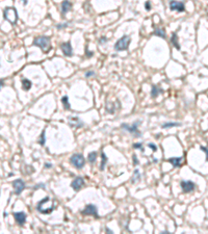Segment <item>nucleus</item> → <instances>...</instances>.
<instances>
[{
  "mask_svg": "<svg viewBox=\"0 0 208 234\" xmlns=\"http://www.w3.org/2000/svg\"><path fill=\"white\" fill-rule=\"evenodd\" d=\"M33 45L40 47L43 50V52H48L51 49V42H50L49 37H38V38H36L34 41H33Z\"/></svg>",
  "mask_w": 208,
  "mask_h": 234,
  "instance_id": "f257e3e1",
  "label": "nucleus"
},
{
  "mask_svg": "<svg viewBox=\"0 0 208 234\" xmlns=\"http://www.w3.org/2000/svg\"><path fill=\"white\" fill-rule=\"evenodd\" d=\"M3 17L4 19L7 20L11 24H16L18 20V14L17 9L15 7H6L3 11Z\"/></svg>",
  "mask_w": 208,
  "mask_h": 234,
  "instance_id": "f03ea898",
  "label": "nucleus"
},
{
  "mask_svg": "<svg viewBox=\"0 0 208 234\" xmlns=\"http://www.w3.org/2000/svg\"><path fill=\"white\" fill-rule=\"evenodd\" d=\"M130 41H131L130 37L123 36L120 40H118L117 43H115V49L117 50V51H124V50H127L129 47V44H130Z\"/></svg>",
  "mask_w": 208,
  "mask_h": 234,
  "instance_id": "7ed1b4c3",
  "label": "nucleus"
},
{
  "mask_svg": "<svg viewBox=\"0 0 208 234\" xmlns=\"http://www.w3.org/2000/svg\"><path fill=\"white\" fill-rule=\"evenodd\" d=\"M140 123H142V121H136V122H134L132 125H128V124H126V123H123L122 125H121V127L123 128L124 130L128 131L129 133H133L135 136H142V134H140V132L138 131V129H137V127H138V125H140Z\"/></svg>",
  "mask_w": 208,
  "mask_h": 234,
  "instance_id": "20e7f679",
  "label": "nucleus"
},
{
  "mask_svg": "<svg viewBox=\"0 0 208 234\" xmlns=\"http://www.w3.org/2000/svg\"><path fill=\"white\" fill-rule=\"evenodd\" d=\"M70 162L76 168V169H82L85 164V159L81 154H74L70 158Z\"/></svg>",
  "mask_w": 208,
  "mask_h": 234,
  "instance_id": "39448f33",
  "label": "nucleus"
},
{
  "mask_svg": "<svg viewBox=\"0 0 208 234\" xmlns=\"http://www.w3.org/2000/svg\"><path fill=\"white\" fill-rule=\"evenodd\" d=\"M82 214L83 215H93L94 218H98L99 214H98V208H97L96 205L94 204H88L85 206V208L82 210Z\"/></svg>",
  "mask_w": 208,
  "mask_h": 234,
  "instance_id": "423d86ee",
  "label": "nucleus"
},
{
  "mask_svg": "<svg viewBox=\"0 0 208 234\" xmlns=\"http://www.w3.org/2000/svg\"><path fill=\"white\" fill-rule=\"evenodd\" d=\"M170 8L172 9V11H179V13H182V11H185L184 3L182 2V1H178V0H171V1H170Z\"/></svg>",
  "mask_w": 208,
  "mask_h": 234,
  "instance_id": "0eeeda50",
  "label": "nucleus"
},
{
  "mask_svg": "<svg viewBox=\"0 0 208 234\" xmlns=\"http://www.w3.org/2000/svg\"><path fill=\"white\" fill-rule=\"evenodd\" d=\"M25 186H26V185H25L24 181L21 179H17L13 182V187H14L16 195H20V193H22V191H24Z\"/></svg>",
  "mask_w": 208,
  "mask_h": 234,
  "instance_id": "6e6552de",
  "label": "nucleus"
},
{
  "mask_svg": "<svg viewBox=\"0 0 208 234\" xmlns=\"http://www.w3.org/2000/svg\"><path fill=\"white\" fill-rule=\"evenodd\" d=\"M84 185V180H83V178L82 177H76L73 181H72L71 183V186L72 188L74 189L75 191H78L80 189V188L82 187Z\"/></svg>",
  "mask_w": 208,
  "mask_h": 234,
  "instance_id": "1a4fd4ad",
  "label": "nucleus"
},
{
  "mask_svg": "<svg viewBox=\"0 0 208 234\" xmlns=\"http://www.w3.org/2000/svg\"><path fill=\"white\" fill-rule=\"evenodd\" d=\"M60 49L63 51V53L66 56H71L73 54V48H72V45L70 42H67V43H63L60 45Z\"/></svg>",
  "mask_w": 208,
  "mask_h": 234,
  "instance_id": "9d476101",
  "label": "nucleus"
},
{
  "mask_svg": "<svg viewBox=\"0 0 208 234\" xmlns=\"http://www.w3.org/2000/svg\"><path fill=\"white\" fill-rule=\"evenodd\" d=\"M180 185L183 193H190L194 189V183L192 181H181Z\"/></svg>",
  "mask_w": 208,
  "mask_h": 234,
  "instance_id": "9b49d317",
  "label": "nucleus"
},
{
  "mask_svg": "<svg viewBox=\"0 0 208 234\" xmlns=\"http://www.w3.org/2000/svg\"><path fill=\"white\" fill-rule=\"evenodd\" d=\"M14 218L20 226H23L25 224V222H26V213L22 212V211H20V212H14Z\"/></svg>",
  "mask_w": 208,
  "mask_h": 234,
  "instance_id": "f8f14e48",
  "label": "nucleus"
},
{
  "mask_svg": "<svg viewBox=\"0 0 208 234\" xmlns=\"http://www.w3.org/2000/svg\"><path fill=\"white\" fill-rule=\"evenodd\" d=\"M69 123H70V126L76 128L82 127V125H83V123L79 120V118L77 117H69Z\"/></svg>",
  "mask_w": 208,
  "mask_h": 234,
  "instance_id": "ddd939ff",
  "label": "nucleus"
},
{
  "mask_svg": "<svg viewBox=\"0 0 208 234\" xmlns=\"http://www.w3.org/2000/svg\"><path fill=\"white\" fill-rule=\"evenodd\" d=\"M71 7H72L71 2L69 0H63V3H61V14H63V16H65L71 9Z\"/></svg>",
  "mask_w": 208,
  "mask_h": 234,
  "instance_id": "4468645a",
  "label": "nucleus"
},
{
  "mask_svg": "<svg viewBox=\"0 0 208 234\" xmlns=\"http://www.w3.org/2000/svg\"><path fill=\"white\" fill-rule=\"evenodd\" d=\"M181 161H182V157H173L169 159V162L172 163L174 168H179L181 166Z\"/></svg>",
  "mask_w": 208,
  "mask_h": 234,
  "instance_id": "2eb2a0df",
  "label": "nucleus"
},
{
  "mask_svg": "<svg viewBox=\"0 0 208 234\" xmlns=\"http://www.w3.org/2000/svg\"><path fill=\"white\" fill-rule=\"evenodd\" d=\"M31 85H32V83H31V81H30L29 79H26L24 78L22 80V87L24 91H28L31 89Z\"/></svg>",
  "mask_w": 208,
  "mask_h": 234,
  "instance_id": "dca6fc26",
  "label": "nucleus"
},
{
  "mask_svg": "<svg viewBox=\"0 0 208 234\" xmlns=\"http://www.w3.org/2000/svg\"><path fill=\"white\" fill-rule=\"evenodd\" d=\"M154 34H155V36L160 37V38H163V39H165V37H167V34H165V30H164L163 28H156L155 31H154Z\"/></svg>",
  "mask_w": 208,
  "mask_h": 234,
  "instance_id": "f3484780",
  "label": "nucleus"
},
{
  "mask_svg": "<svg viewBox=\"0 0 208 234\" xmlns=\"http://www.w3.org/2000/svg\"><path fill=\"white\" fill-rule=\"evenodd\" d=\"M160 93H161V90H159L156 85H153V87H152V92H151V96H152V98H156V97H157Z\"/></svg>",
  "mask_w": 208,
  "mask_h": 234,
  "instance_id": "a211bd4d",
  "label": "nucleus"
},
{
  "mask_svg": "<svg viewBox=\"0 0 208 234\" xmlns=\"http://www.w3.org/2000/svg\"><path fill=\"white\" fill-rule=\"evenodd\" d=\"M171 42H172V44L176 47V48H177V49L180 50V45H179L178 42H177V33H176V32L173 33L172 39H171Z\"/></svg>",
  "mask_w": 208,
  "mask_h": 234,
  "instance_id": "6ab92c4d",
  "label": "nucleus"
},
{
  "mask_svg": "<svg viewBox=\"0 0 208 234\" xmlns=\"http://www.w3.org/2000/svg\"><path fill=\"white\" fill-rule=\"evenodd\" d=\"M61 103H63L65 109H67V110L70 109V104H69V101H68V96H63V98H61Z\"/></svg>",
  "mask_w": 208,
  "mask_h": 234,
  "instance_id": "aec40b11",
  "label": "nucleus"
},
{
  "mask_svg": "<svg viewBox=\"0 0 208 234\" xmlns=\"http://www.w3.org/2000/svg\"><path fill=\"white\" fill-rule=\"evenodd\" d=\"M101 156H102V161H101V166H100V170H101V171H103L104 168H105V166H106L107 157H106V155L104 154V152L101 153Z\"/></svg>",
  "mask_w": 208,
  "mask_h": 234,
  "instance_id": "412c9836",
  "label": "nucleus"
},
{
  "mask_svg": "<svg viewBox=\"0 0 208 234\" xmlns=\"http://www.w3.org/2000/svg\"><path fill=\"white\" fill-rule=\"evenodd\" d=\"M140 171H138V170H135V171H134V175H133V177H132V179H131L132 183H135V182H136V181H140Z\"/></svg>",
  "mask_w": 208,
  "mask_h": 234,
  "instance_id": "4be33fe9",
  "label": "nucleus"
},
{
  "mask_svg": "<svg viewBox=\"0 0 208 234\" xmlns=\"http://www.w3.org/2000/svg\"><path fill=\"white\" fill-rule=\"evenodd\" d=\"M96 158H97V152H90L88 156V160L90 161V163H94L96 161Z\"/></svg>",
  "mask_w": 208,
  "mask_h": 234,
  "instance_id": "5701e85b",
  "label": "nucleus"
},
{
  "mask_svg": "<svg viewBox=\"0 0 208 234\" xmlns=\"http://www.w3.org/2000/svg\"><path fill=\"white\" fill-rule=\"evenodd\" d=\"M180 123H175V122H171V123H164L163 125H161L162 128H170V127H176V126H180Z\"/></svg>",
  "mask_w": 208,
  "mask_h": 234,
  "instance_id": "b1692460",
  "label": "nucleus"
},
{
  "mask_svg": "<svg viewBox=\"0 0 208 234\" xmlns=\"http://www.w3.org/2000/svg\"><path fill=\"white\" fill-rule=\"evenodd\" d=\"M40 144L42 145V146H44L45 145V130H43V132H42L41 134V137H40Z\"/></svg>",
  "mask_w": 208,
  "mask_h": 234,
  "instance_id": "393cba45",
  "label": "nucleus"
},
{
  "mask_svg": "<svg viewBox=\"0 0 208 234\" xmlns=\"http://www.w3.org/2000/svg\"><path fill=\"white\" fill-rule=\"evenodd\" d=\"M133 148H134V149H140L142 152H144V151H145V150H144V148H142V143H138V144H134L133 145Z\"/></svg>",
  "mask_w": 208,
  "mask_h": 234,
  "instance_id": "a878e982",
  "label": "nucleus"
},
{
  "mask_svg": "<svg viewBox=\"0 0 208 234\" xmlns=\"http://www.w3.org/2000/svg\"><path fill=\"white\" fill-rule=\"evenodd\" d=\"M38 188H45V184H44V183H41V184H36V186H33V189H38Z\"/></svg>",
  "mask_w": 208,
  "mask_h": 234,
  "instance_id": "bb28decb",
  "label": "nucleus"
},
{
  "mask_svg": "<svg viewBox=\"0 0 208 234\" xmlns=\"http://www.w3.org/2000/svg\"><path fill=\"white\" fill-rule=\"evenodd\" d=\"M148 147H150L151 149L153 150L154 152H155V151H157V146H156V145H154V144H148Z\"/></svg>",
  "mask_w": 208,
  "mask_h": 234,
  "instance_id": "cd10ccee",
  "label": "nucleus"
},
{
  "mask_svg": "<svg viewBox=\"0 0 208 234\" xmlns=\"http://www.w3.org/2000/svg\"><path fill=\"white\" fill-rule=\"evenodd\" d=\"M66 27H68V23H63V24H58L57 25L58 29H61V28H66Z\"/></svg>",
  "mask_w": 208,
  "mask_h": 234,
  "instance_id": "c85d7f7f",
  "label": "nucleus"
},
{
  "mask_svg": "<svg viewBox=\"0 0 208 234\" xmlns=\"http://www.w3.org/2000/svg\"><path fill=\"white\" fill-rule=\"evenodd\" d=\"M93 75H95V72L94 71H90L85 73V77H90V76H93Z\"/></svg>",
  "mask_w": 208,
  "mask_h": 234,
  "instance_id": "c756f323",
  "label": "nucleus"
},
{
  "mask_svg": "<svg viewBox=\"0 0 208 234\" xmlns=\"http://www.w3.org/2000/svg\"><path fill=\"white\" fill-rule=\"evenodd\" d=\"M133 163H134V166H136V164H138V160H137V158H136V155L135 154H133Z\"/></svg>",
  "mask_w": 208,
  "mask_h": 234,
  "instance_id": "7c9ffc66",
  "label": "nucleus"
},
{
  "mask_svg": "<svg viewBox=\"0 0 208 234\" xmlns=\"http://www.w3.org/2000/svg\"><path fill=\"white\" fill-rule=\"evenodd\" d=\"M85 54H86V56H88V57L93 56V53H92V52H90V51H88V47H86V50H85Z\"/></svg>",
  "mask_w": 208,
  "mask_h": 234,
  "instance_id": "2f4dec72",
  "label": "nucleus"
},
{
  "mask_svg": "<svg viewBox=\"0 0 208 234\" xmlns=\"http://www.w3.org/2000/svg\"><path fill=\"white\" fill-rule=\"evenodd\" d=\"M145 6H146V8H147V11H150V9H151V7H150V2H149V1H147V2H146Z\"/></svg>",
  "mask_w": 208,
  "mask_h": 234,
  "instance_id": "473e14b6",
  "label": "nucleus"
},
{
  "mask_svg": "<svg viewBox=\"0 0 208 234\" xmlns=\"http://www.w3.org/2000/svg\"><path fill=\"white\" fill-rule=\"evenodd\" d=\"M201 150H202V151L205 153V154L207 153V148H206V147H201Z\"/></svg>",
  "mask_w": 208,
  "mask_h": 234,
  "instance_id": "72a5a7b5",
  "label": "nucleus"
},
{
  "mask_svg": "<svg viewBox=\"0 0 208 234\" xmlns=\"http://www.w3.org/2000/svg\"><path fill=\"white\" fill-rule=\"evenodd\" d=\"M45 168H51V163H45Z\"/></svg>",
  "mask_w": 208,
  "mask_h": 234,
  "instance_id": "f704fd0d",
  "label": "nucleus"
},
{
  "mask_svg": "<svg viewBox=\"0 0 208 234\" xmlns=\"http://www.w3.org/2000/svg\"><path fill=\"white\" fill-rule=\"evenodd\" d=\"M3 85H4V83H3V80H1V79H0V90H1V87H3Z\"/></svg>",
  "mask_w": 208,
  "mask_h": 234,
  "instance_id": "c9c22d12",
  "label": "nucleus"
},
{
  "mask_svg": "<svg viewBox=\"0 0 208 234\" xmlns=\"http://www.w3.org/2000/svg\"><path fill=\"white\" fill-rule=\"evenodd\" d=\"M106 232H107V233H113V232H112L109 228H106Z\"/></svg>",
  "mask_w": 208,
  "mask_h": 234,
  "instance_id": "e433bc0d",
  "label": "nucleus"
},
{
  "mask_svg": "<svg viewBox=\"0 0 208 234\" xmlns=\"http://www.w3.org/2000/svg\"><path fill=\"white\" fill-rule=\"evenodd\" d=\"M100 41H101L100 43H103V41H104V42L106 41V38H101V40H100Z\"/></svg>",
  "mask_w": 208,
  "mask_h": 234,
  "instance_id": "4c0bfd02",
  "label": "nucleus"
}]
</instances>
